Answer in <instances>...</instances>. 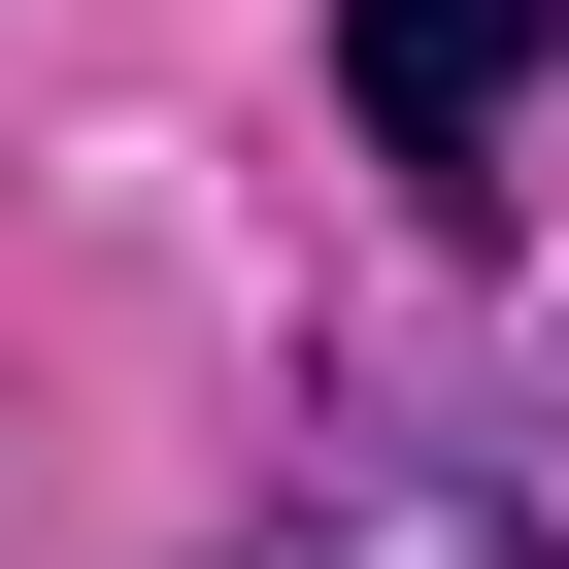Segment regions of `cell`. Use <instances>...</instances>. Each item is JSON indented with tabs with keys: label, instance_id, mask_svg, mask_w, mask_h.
<instances>
[{
	"label": "cell",
	"instance_id": "cell-1",
	"mask_svg": "<svg viewBox=\"0 0 569 569\" xmlns=\"http://www.w3.org/2000/svg\"><path fill=\"white\" fill-rule=\"evenodd\" d=\"M201 569H569V536H536V469H469V436H336V469H268Z\"/></svg>",
	"mask_w": 569,
	"mask_h": 569
},
{
	"label": "cell",
	"instance_id": "cell-2",
	"mask_svg": "<svg viewBox=\"0 0 569 569\" xmlns=\"http://www.w3.org/2000/svg\"><path fill=\"white\" fill-rule=\"evenodd\" d=\"M502 68H536V0H336V101L402 201H502Z\"/></svg>",
	"mask_w": 569,
	"mask_h": 569
},
{
	"label": "cell",
	"instance_id": "cell-3",
	"mask_svg": "<svg viewBox=\"0 0 569 569\" xmlns=\"http://www.w3.org/2000/svg\"><path fill=\"white\" fill-rule=\"evenodd\" d=\"M536 34H569V0H536Z\"/></svg>",
	"mask_w": 569,
	"mask_h": 569
}]
</instances>
